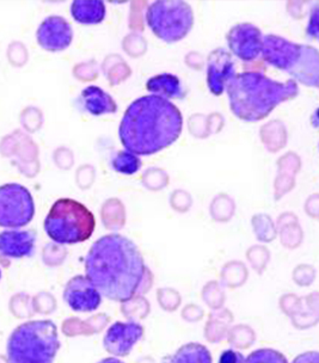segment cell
Returning a JSON list of instances; mask_svg holds the SVG:
<instances>
[{
    "label": "cell",
    "mask_w": 319,
    "mask_h": 363,
    "mask_svg": "<svg viewBox=\"0 0 319 363\" xmlns=\"http://www.w3.org/2000/svg\"><path fill=\"white\" fill-rule=\"evenodd\" d=\"M85 277L106 299L127 303L147 293L153 274L130 238L106 235L96 240L85 257Z\"/></svg>",
    "instance_id": "obj_1"
},
{
    "label": "cell",
    "mask_w": 319,
    "mask_h": 363,
    "mask_svg": "<svg viewBox=\"0 0 319 363\" xmlns=\"http://www.w3.org/2000/svg\"><path fill=\"white\" fill-rule=\"evenodd\" d=\"M183 116L179 108L157 96H142L125 109L118 138L125 151L153 155L170 147L182 134Z\"/></svg>",
    "instance_id": "obj_2"
},
{
    "label": "cell",
    "mask_w": 319,
    "mask_h": 363,
    "mask_svg": "<svg viewBox=\"0 0 319 363\" xmlns=\"http://www.w3.org/2000/svg\"><path fill=\"white\" fill-rule=\"evenodd\" d=\"M230 110L244 122H259L268 118L281 103L299 95L298 83L293 79L278 82L262 71L236 73L226 85Z\"/></svg>",
    "instance_id": "obj_3"
},
{
    "label": "cell",
    "mask_w": 319,
    "mask_h": 363,
    "mask_svg": "<svg viewBox=\"0 0 319 363\" xmlns=\"http://www.w3.org/2000/svg\"><path fill=\"white\" fill-rule=\"evenodd\" d=\"M261 57L266 64L289 73L294 82L305 86H318V52L315 47L269 34L263 36Z\"/></svg>",
    "instance_id": "obj_4"
},
{
    "label": "cell",
    "mask_w": 319,
    "mask_h": 363,
    "mask_svg": "<svg viewBox=\"0 0 319 363\" xmlns=\"http://www.w3.org/2000/svg\"><path fill=\"white\" fill-rule=\"evenodd\" d=\"M60 349L52 320H31L17 326L6 343L9 363H54Z\"/></svg>",
    "instance_id": "obj_5"
},
{
    "label": "cell",
    "mask_w": 319,
    "mask_h": 363,
    "mask_svg": "<svg viewBox=\"0 0 319 363\" xmlns=\"http://www.w3.org/2000/svg\"><path fill=\"white\" fill-rule=\"evenodd\" d=\"M43 228L54 242L73 245L91 238L96 228L91 211L73 199H59L50 207Z\"/></svg>",
    "instance_id": "obj_6"
},
{
    "label": "cell",
    "mask_w": 319,
    "mask_h": 363,
    "mask_svg": "<svg viewBox=\"0 0 319 363\" xmlns=\"http://www.w3.org/2000/svg\"><path fill=\"white\" fill-rule=\"evenodd\" d=\"M145 21L160 41H182L194 27V12L182 0H158L147 5Z\"/></svg>",
    "instance_id": "obj_7"
},
{
    "label": "cell",
    "mask_w": 319,
    "mask_h": 363,
    "mask_svg": "<svg viewBox=\"0 0 319 363\" xmlns=\"http://www.w3.org/2000/svg\"><path fill=\"white\" fill-rule=\"evenodd\" d=\"M35 216L34 197L18 183L0 186V227L19 230L28 226Z\"/></svg>",
    "instance_id": "obj_8"
},
{
    "label": "cell",
    "mask_w": 319,
    "mask_h": 363,
    "mask_svg": "<svg viewBox=\"0 0 319 363\" xmlns=\"http://www.w3.org/2000/svg\"><path fill=\"white\" fill-rule=\"evenodd\" d=\"M226 40L231 54L243 62H254L261 57L262 31L252 23L233 26L226 35Z\"/></svg>",
    "instance_id": "obj_9"
},
{
    "label": "cell",
    "mask_w": 319,
    "mask_h": 363,
    "mask_svg": "<svg viewBox=\"0 0 319 363\" xmlns=\"http://www.w3.org/2000/svg\"><path fill=\"white\" fill-rule=\"evenodd\" d=\"M36 41L47 52H62L73 41V29L61 16H50L42 21L36 30Z\"/></svg>",
    "instance_id": "obj_10"
},
{
    "label": "cell",
    "mask_w": 319,
    "mask_h": 363,
    "mask_svg": "<svg viewBox=\"0 0 319 363\" xmlns=\"http://www.w3.org/2000/svg\"><path fill=\"white\" fill-rule=\"evenodd\" d=\"M36 239V232L31 230L0 232V264L8 268L12 259L34 256Z\"/></svg>",
    "instance_id": "obj_11"
},
{
    "label": "cell",
    "mask_w": 319,
    "mask_h": 363,
    "mask_svg": "<svg viewBox=\"0 0 319 363\" xmlns=\"http://www.w3.org/2000/svg\"><path fill=\"white\" fill-rule=\"evenodd\" d=\"M64 300L74 312L90 313L101 306L102 295L88 277L77 275L66 284Z\"/></svg>",
    "instance_id": "obj_12"
},
{
    "label": "cell",
    "mask_w": 319,
    "mask_h": 363,
    "mask_svg": "<svg viewBox=\"0 0 319 363\" xmlns=\"http://www.w3.org/2000/svg\"><path fill=\"white\" fill-rule=\"evenodd\" d=\"M236 76V65L232 54L224 48H217L207 57V86L213 96L219 97L226 90L228 82Z\"/></svg>",
    "instance_id": "obj_13"
},
{
    "label": "cell",
    "mask_w": 319,
    "mask_h": 363,
    "mask_svg": "<svg viewBox=\"0 0 319 363\" xmlns=\"http://www.w3.org/2000/svg\"><path fill=\"white\" fill-rule=\"evenodd\" d=\"M144 336V328L139 323L116 322L106 330V336L103 340L104 349L109 354L118 357L128 356Z\"/></svg>",
    "instance_id": "obj_14"
},
{
    "label": "cell",
    "mask_w": 319,
    "mask_h": 363,
    "mask_svg": "<svg viewBox=\"0 0 319 363\" xmlns=\"http://www.w3.org/2000/svg\"><path fill=\"white\" fill-rule=\"evenodd\" d=\"M77 106L82 113H89L96 118L118 111V103L115 102V99L96 85L86 86L80 92L77 99Z\"/></svg>",
    "instance_id": "obj_15"
},
{
    "label": "cell",
    "mask_w": 319,
    "mask_h": 363,
    "mask_svg": "<svg viewBox=\"0 0 319 363\" xmlns=\"http://www.w3.org/2000/svg\"><path fill=\"white\" fill-rule=\"evenodd\" d=\"M278 176L275 179V199L280 200L296 186V176L301 167V160L294 152H289L278 160Z\"/></svg>",
    "instance_id": "obj_16"
},
{
    "label": "cell",
    "mask_w": 319,
    "mask_h": 363,
    "mask_svg": "<svg viewBox=\"0 0 319 363\" xmlns=\"http://www.w3.org/2000/svg\"><path fill=\"white\" fill-rule=\"evenodd\" d=\"M146 90L151 95L167 101L184 99L186 97V91L184 90L181 79L172 73H160L150 78L146 82Z\"/></svg>",
    "instance_id": "obj_17"
},
{
    "label": "cell",
    "mask_w": 319,
    "mask_h": 363,
    "mask_svg": "<svg viewBox=\"0 0 319 363\" xmlns=\"http://www.w3.org/2000/svg\"><path fill=\"white\" fill-rule=\"evenodd\" d=\"M69 9L72 18L84 26H95L106 18V4L101 0H74Z\"/></svg>",
    "instance_id": "obj_18"
},
{
    "label": "cell",
    "mask_w": 319,
    "mask_h": 363,
    "mask_svg": "<svg viewBox=\"0 0 319 363\" xmlns=\"http://www.w3.org/2000/svg\"><path fill=\"white\" fill-rule=\"evenodd\" d=\"M259 136L263 145L272 153H276L287 145V129L279 120H273L261 127Z\"/></svg>",
    "instance_id": "obj_19"
},
{
    "label": "cell",
    "mask_w": 319,
    "mask_h": 363,
    "mask_svg": "<svg viewBox=\"0 0 319 363\" xmlns=\"http://www.w3.org/2000/svg\"><path fill=\"white\" fill-rule=\"evenodd\" d=\"M103 73L111 86L123 83L132 74L128 64L118 54H111L104 59L102 64Z\"/></svg>",
    "instance_id": "obj_20"
},
{
    "label": "cell",
    "mask_w": 319,
    "mask_h": 363,
    "mask_svg": "<svg viewBox=\"0 0 319 363\" xmlns=\"http://www.w3.org/2000/svg\"><path fill=\"white\" fill-rule=\"evenodd\" d=\"M169 359L170 363H213L211 352L200 343L183 345Z\"/></svg>",
    "instance_id": "obj_21"
},
{
    "label": "cell",
    "mask_w": 319,
    "mask_h": 363,
    "mask_svg": "<svg viewBox=\"0 0 319 363\" xmlns=\"http://www.w3.org/2000/svg\"><path fill=\"white\" fill-rule=\"evenodd\" d=\"M102 221L109 230H120L125 223V204L118 199H109L103 203Z\"/></svg>",
    "instance_id": "obj_22"
},
{
    "label": "cell",
    "mask_w": 319,
    "mask_h": 363,
    "mask_svg": "<svg viewBox=\"0 0 319 363\" xmlns=\"http://www.w3.org/2000/svg\"><path fill=\"white\" fill-rule=\"evenodd\" d=\"M111 167L115 172L125 174V176H133L140 171L142 167L140 157L133 155L128 151H118L111 158Z\"/></svg>",
    "instance_id": "obj_23"
},
{
    "label": "cell",
    "mask_w": 319,
    "mask_h": 363,
    "mask_svg": "<svg viewBox=\"0 0 319 363\" xmlns=\"http://www.w3.org/2000/svg\"><path fill=\"white\" fill-rule=\"evenodd\" d=\"M211 214L217 221H228L235 214V202L226 194H219L211 203Z\"/></svg>",
    "instance_id": "obj_24"
},
{
    "label": "cell",
    "mask_w": 319,
    "mask_h": 363,
    "mask_svg": "<svg viewBox=\"0 0 319 363\" xmlns=\"http://www.w3.org/2000/svg\"><path fill=\"white\" fill-rule=\"evenodd\" d=\"M217 113H211L209 116H203L201 113L198 115H193L189 118V130L193 135L196 138H207L211 135L212 133H218L214 128V125H212L213 120L216 118Z\"/></svg>",
    "instance_id": "obj_25"
},
{
    "label": "cell",
    "mask_w": 319,
    "mask_h": 363,
    "mask_svg": "<svg viewBox=\"0 0 319 363\" xmlns=\"http://www.w3.org/2000/svg\"><path fill=\"white\" fill-rule=\"evenodd\" d=\"M142 184L151 191H160L169 184V176L163 169L151 167L142 174Z\"/></svg>",
    "instance_id": "obj_26"
},
{
    "label": "cell",
    "mask_w": 319,
    "mask_h": 363,
    "mask_svg": "<svg viewBox=\"0 0 319 363\" xmlns=\"http://www.w3.org/2000/svg\"><path fill=\"white\" fill-rule=\"evenodd\" d=\"M244 363H289L281 352L274 349L263 348L254 350L245 357Z\"/></svg>",
    "instance_id": "obj_27"
},
{
    "label": "cell",
    "mask_w": 319,
    "mask_h": 363,
    "mask_svg": "<svg viewBox=\"0 0 319 363\" xmlns=\"http://www.w3.org/2000/svg\"><path fill=\"white\" fill-rule=\"evenodd\" d=\"M122 47L125 53L132 57H139L147 50V43L145 41L144 38L137 33L127 35L125 40L122 42Z\"/></svg>",
    "instance_id": "obj_28"
},
{
    "label": "cell",
    "mask_w": 319,
    "mask_h": 363,
    "mask_svg": "<svg viewBox=\"0 0 319 363\" xmlns=\"http://www.w3.org/2000/svg\"><path fill=\"white\" fill-rule=\"evenodd\" d=\"M170 203L172 208L177 212H188L193 204V199L190 196V194L184 190H175L170 197Z\"/></svg>",
    "instance_id": "obj_29"
},
{
    "label": "cell",
    "mask_w": 319,
    "mask_h": 363,
    "mask_svg": "<svg viewBox=\"0 0 319 363\" xmlns=\"http://www.w3.org/2000/svg\"><path fill=\"white\" fill-rule=\"evenodd\" d=\"M308 35L312 40H315L318 36V4H315L310 13V22L308 26Z\"/></svg>",
    "instance_id": "obj_30"
},
{
    "label": "cell",
    "mask_w": 319,
    "mask_h": 363,
    "mask_svg": "<svg viewBox=\"0 0 319 363\" xmlns=\"http://www.w3.org/2000/svg\"><path fill=\"white\" fill-rule=\"evenodd\" d=\"M243 354H240L237 350L233 349H228L225 352H221L220 359H219V363H244Z\"/></svg>",
    "instance_id": "obj_31"
},
{
    "label": "cell",
    "mask_w": 319,
    "mask_h": 363,
    "mask_svg": "<svg viewBox=\"0 0 319 363\" xmlns=\"http://www.w3.org/2000/svg\"><path fill=\"white\" fill-rule=\"evenodd\" d=\"M292 363H319V355L317 352H308L296 356Z\"/></svg>",
    "instance_id": "obj_32"
},
{
    "label": "cell",
    "mask_w": 319,
    "mask_h": 363,
    "mask_svg": "<svg viewBox=\"0 0 319 363\" xmlns=\"http://www.w3.org/2000/svg\"><path fill=\"white\" fill-rule=\"evenodd\" d=\"M317 200H318V199H317V194H315V195H312V196L308 199V202H306L305 208H306V212H308V214H310V216H311L312 212H318V201Z\"/></svg>",
    "instance_id": "obj_33"
},
{
    "label": "cell",
    "mask_w": 319,
    "mask_h": 363,
    "mask_svg": "<svg viewBox=\"0 0 319 363\" xmlns=\"http://www.w3.org/2000/svg\"><path fill=\"white\" fill-rule=\"evenodd\" d=\"M97 363H125L121 359H116V357H106L103 359L102 361H99Z\"/></svg>",
    "instance_id": "obj_34"
},
{
    "label": "cell",
    "mask_w": 319,
    "mask_h": 363,
    "mask_svg": "<svg viewBox=\"0 0 319 363\" xmlns=\"http://www.w3.org/2000/svg\"><path fill=\"white\" fill-rule=\"evenodd\" d=\"M1 277H3V272H1V269H0V280H1Z\"/></svg>",
    "instance_id": "obj_35"
}]
</instances>
